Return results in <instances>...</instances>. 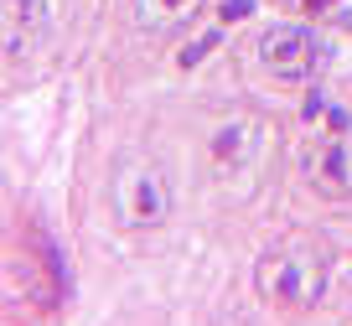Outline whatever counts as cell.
<instances>
[{"mask_svg": "<svg viewBox=\"0 0 352 326\" xmlns=\"http://www.w3.org/2000/svg\"><path fill=\"white\" fill-rule=\"evenodd\" d=\"M254 285L280 311H316L331 285V249L321 239H311V233H290L259 259Z\"/></svg>", "mask_w": 352, "mask_h": 326, "instance_id": "1", "label": "cell"}, {"mask_svg": "<svg viewBox=\"0 0 352 326\" xmlns=\"http://www.w3.org/2000/svg\"><path fill=\"white\" fill-rule=\"evenodd\" d=\"M109 213L124 233H155L171 217V176L155 155L124 151L109 176Z\"/></svg>", "mask_w": 352, "mask_h": 326, "instance_id": "2", "label": "cell"}, {"mask_svg": "<svg viewBox=\"0 0 352 326\" xmlns=\"http://www.w3.org/2000/svg\"><path fill=\"white\" fill-rule=\"evenodd\" d=\"M306 124L321 135H311L306 140V182L316 186L321 197H331V202H347L352 197V124L347 114H342L331 98H306Z\"/></svg>", "mask_w": 352, "mask_h": 326, "instance_id": "3", "label": "cell"}, {"mask_svg": "<svg viewBox=\"0 0 352 326\" xmlns=\"http://www.w3.org/2000/svg\"><path fill=\"white\" fill-rule=\"evenodd\" d=\"M259 63L275 83H316L327 67V42L306 21H275L259 36Z\"/></svg>", "mask_w": 352, "mask_h": 326, "instance_id": "4", "label": "cell"}, {"mask_svg": "<svg viewBox=\"0 0 352 326\" xmlns=\"http://www.w3.org/2000/svg\"><path fill=\"white\" fill-rule=\"evenodd\" d=\"M47 32H52V11H47V0H6V11H0L6 63H32V57L42 52Z\"/></svg>", "mask_w": 352, "mask_h": 326, "instance_id": "5", "label": "cell"}, {"mask_svg": "<svg viewBox=\"0 0 352 326\" xmlns=\"http://www.w3.org/2000/svg\"><path fill=\"white\" fill-rule=\"evenodd\" d=\"M135 6V21L145 26V32L166 36V32H182V26H192L202 16V6L208 0H130Z\"/></svg>", "mask_w": 352, "mask_h": 326, "instance_id": "6", "label": "cell"}, {"mask_svg": "<svg viewBox=\"0 0 352 326\" xmlns=\"http://www.w3.org/2000/svg\"><path fill=\"white\" fill-rule=\"evenodd\" d=\"M275 6L300 16V21H321V26H337V32H352V0H275Z\"/></svg>", "mask_w": 352, "mask_h": 326, "instance_id": "7", "label": "cell"}]
</instances>
